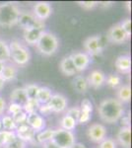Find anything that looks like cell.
<instances>
[{
	"label": "cell",
	"mask_w": 132,
	"mask_h": 148,
	"mask_svg": "<svg viewBox=\"0 0 132 148\" xmlns=\"http://www.w3.org/2000/svg\"><path fill=\"white\" fill-rule=\"evenodd\" d=\"M99 116L103 121L107 123H116L123 116V107L116 99L109 98L101 102L99 108Z\"/></svg>",
	"instance_id": "6da1fadb"
},
{
	"label": "cell",
	"mask_w": 132,
	"mask_h": 148,
	"mask_svg": "<svg viewBox=\"0 0 132 148\" xmlns=\"http://www.w3.org/2000/svg\"><path fill=\"white\" fill-rule=\"evenodd\" d=\"M21 11L14 3L0 4V26L1 27H12L19 22Z\"/></svg>",
	"instance_id": "7a4b0ae2"
},
{
	"label": "cell",
	"mask_w": 132,
	"mask_h": 148,
	"mask_svg": "<svg viewBox=\"0 0 132 148\" xmlns=\"http://www.w3.org/2000/svg\"><path fill=\"white\" fill-rule=\"evenodd\" d=\"M37 49L40 54L45 56H50L56 52L58 49V39L49 32H42L39 40L37 42Z\"/></svg>",
	"instance_id": "3957f363"
},
{
	"label": "cell",
	"mask_w": 132,
	"mask_h": 148,
	"mask_svg": "<svg viewBox=\"0 0 132 148\" xmlns=\"http://www.w3.org/2000/svg\"><path fill=\"white\" fill-rule=\"evenodd\" d=\"M9 49H10V57L19 66L26 65L30 61V51L18 40H12L9 45Z\"/></svg>",
	"instance_id": "277c9868"
},
{
	"label": "cell",
	"mask_w": 132,
	"mask_h": 148,
	"mask_svg": "<svg viewBox=\"0 0 132 148\" xmlns=\"http://www.w3.org/2000/svg\"><path fill=\"white\" fill-rule=\"evenodd\" d=\"M51 142L60 148H71L76 143V138L72 131L59 128L54 130Z\"/></svg>",
	"instance_id": "5b68a950"
},
{
	"label": "cell",
	"mask_w": 132,
	"mask_h": 148,
	"mask_svg": "<svg viewBox=\"0 0 132 148\" xmlns=\"http://www.w3.org/2000/svg\"><path fill=\"white\" fill-rule=\"evenodd\" d=\"M18 24H20V26L24 30H26V29H40V30H44V23L36 18L34 16V14L30 13H21Z\"/></svg>",
	"instance_id": "8992f818"
},
{
	"label": "cell",
	"mask_w": 132,
	"mask_h": 148,
	"mask_svg": "<svg viewBox=\"0 0 132 148\" xmlns=\"http://www.w3.org/2000/svg\"><path fill=\"white\" fill-rule=\"evenodd\" d=\"M84 49L89 56H97L102 51V42L99 36H92L87 38L83 42Z\"/></svg>",
	"instance_id": "52a82bcc"
},
{
	"label": "cell",
	"mask_w": 132,
	"mask_h": 148,
	"mask_svg": "<svg viewBox=\"0 0 132 148\" xmlns=\"http://www.w3.org/2000/svg\"><path fill=\"white\" fill-rule=\"evenodd\" d=\"M129 38L127 37L120 24H116L111 28H109L107 32V40L112 44H122L126 42Z\"/></svg>",
	"instance_id": "ba28073f"
},
{
	"label": "cell",
	"mask_w": 132,
	"mask_h": 148,
	"mask_svg": "<svg viewBox=\"0 0 132 148\" xmlns=\"http://www.w3.org/2000/svg\"><path fill=\"white\" fill-rule=\"evenodd\" d=\"M105 134H107V130L103 125L101 123H93L89 126L87 135L95 143H100L101 141L105 138Z\"/></svg>",
	"instance_id": "9c48e42d"
},
{
	"label": "cell",
	"mask_w": 132,
	"mask_h": 148,
	"mask_svg": "<svg viewBox=\"0 0 132 148\" xmlns=\"http://www.w3.org/2000/svg\"><path fill=\"white\" fill-rule=\"evenodd\" d=\"M51 13L52 8L49 2L40 1L37 2L34 6V16L37 19H39L40 21H42V22L47 20V18H49Z\"/></svg>",
	"instance_id": "30bf717a"
},
{
	"label": "cell",
	"mask_w": 132,
	"mask_h": 148,
	"mask_svg": "<svg viewBox=\"0 0 132 148\" xmlns=\"http://www.w3.org/2000/svg\"><path fill=\"white\" fill-rule=\"evenodd\" d=\"M79 108H80V114H79L77 123L85 125L92 118L93 104L89 99H83Z\"/></svg>",
	"instance_id": "8fae6325"
},
{
	"label": "cell",
	"mask_w": 132,
	"mask_h": 148,
	"mask_svg": "<svg viewBox=\"0 0 132 148\" xmlns=\"http://www.w3.org/2000/svg\"><path fill=\"white\" fill-rule=\"evenodd\" d=\"M74 65H75L76 71L77 72H82L86 70L90 64V56L86 52H74L70 56Z\"/></svg>",
	"instance_id": "7c38bea8"
},
{
	"label": "cell",
	"mask_w": 132,
	"mask_h": 148,
	"mask_svg": "<svg viewBox=\"0 0 132 148\" xmlns=\"http://www.w3.org/2000/svg\"><path fill=\"white\" fill-rule=\"evenodd\" d=\"M47 104H49L51 112L62 113L67 108V99L61 94H54L51 96Z\"/></svg>",
	"instance_id": "4fadbf2b"
},
{
	"label": "cell",
	"mask_w": 132,
	"mask_h": 148,
	"mask_svg": "<svg viewBox=\"0 0 132 148\" xmlns=\"http://www.w3.org/2000/svg\"><path fill=\"white\" fill-rule=\"evenodd\" d=\"M27 125L33 128L35 132H40L45 127V121L44 116H40L39 113L29 114L27 116Z\"/></svg>",
	"instance_id": "5bb4252c"
},
{
	"label": "cell",
	"mask_w": 132,
	"mask_h": 148,
	"mask_svg": "<svg viewBox=\"0 0 132 148\" xmlns=\"http://www.w3.org/2000/svg\"><path fill=\"white\" fill-rule=\"evenodd\" d=\"M35 131L31 128L27 123L18 125L16 128V136L18 139L22 140L23 142H31L35 139Z\"/></svg>",
	"instance_id": "9a60e30c"
},
{
	"label": "cell",
	"mask_w": 132,
	"mask_h": 148,
	"mask_svg": "<svg viewBox=\"0 0 132 148\" xmlns=\"http://www.w3.org/2000/svg\"><path fill=\"white\" fill-rule=\"evenodd\" d=\"M87 81L90 87L99 89L105 83V74L101 70H94L89 74Z\"/></svg>",
	"instance_id": "2e32d148"
},
{
	"label": "cell",
	"mask_w": 132,
	"mask_h": 148,
	"mask_svg": "<svg viewBox=\"0 0 132 148\" xmlns=\"http://www.w3.org/2000/svg\"><path fill=\"white\" fill-rule=\"evenodd\" d=\"M116 139L123 148L131 147V128L130 126H122L118 130Z\"/></svg>",
	"instance_id": "e0dca14e"
},
{
	"label": "cell",
	"mask_w": 132,
	"mask_h": 148,
	"mask_svg": "<svg viewBox=\"0 0 132 148\" xmlns=\"http://www.w3.org/2000/svg\"><path fill=\"white\" fill-rule=\"evenodd\" d=\"M59 69H60L61 73L64 74L65 76H72L77 73L75 65H74L70 56H65L61 59L60 63H59Z\"/></svg>",
	"instance_id": "ac0fdd59"
},
{
	"label": "cell",
	"mask_w": 132,
	"mask_h": 148,
	"mask_svg": "<svg viewBox=\"0 0 132 148\" xmlns=\"http://www.w3.org/2000/svg\"><path fill=\"white\" fill-rule=\"evenodd\" d=\"M116 68L118 72L128 74L131 71V58L129 56H120L116 60Z\"/></svg>",
	"instance_id": "d6986e66"
},
{
	"label": "cell",
	"mask_w": 132,
	"mask_h": 148,
	"mask_svg": "<svg viewBox=\"0 0 132 148\" xmlns=\"http://www.w3.org/2000/svg\"><path fill=\"white\" fill-rule=\"evenodd\" d=\"M44 30L40 29H26L24 30V40L28 45H37Z\"/></svg>",
	"instance_id": "ffe728a7"
},
{
	"label": "cell",
	"mask_w": 132,
	"mask_h": 148,
	"mask_svg": "<svg viewBox=\"0 0 132 148\" xmlns=\"http://www.w3.org/2000/svg\"><path fill=\"white\" fill-rule=\"evenodd\" d=\"M28 101V97L24 88H15L10 94V103H15L20 106H24Z\"/></svg>",
	"instance_id": "44dd1931"
},
{
	"label": "cell",
	"mask_w": 132,
	"mask_h": 148,
	"mask_svg": "<svg viewBox=\"0 0 132 148\" xmlns=\"http://www.w3.org/2000/svg\"><path fill=\"white\" fill-rule=\"evenodd\" d=\"M72 85H73V88L76 92L79 93V94H85L87 93L88 89H89V83L87 81V78H85L84 76H76L74 78V80L72 81Z\"/></svg>",
	"instance_id": "7402d4cb"
},
{
	"label": "cell",
	"mask_w": 132,
	"mask_h": 148,
	"mask_svg": "<svg viewBox=\"0 0 132 148\" xmlns=\"http://www.w3.org/2000/svg\"><path fill=\"white\" fill-rule=\"evenodd\" d=\"M17 74H18V70L14 65L12 64H5L3 69H2V72L0 74V78L4 81H12L17 77Z\"/></svg>",
	"instance_id": "603a6c76"
},
{
	"label": "cell",
	"mask_w": 132,
	"mask_h": 148,
	"mask_svg": "<svg viewBox=\"0 0 132 148\" xmlns=\"http://www.w3.org/2000/svg\"><path fill=\"white\" fill-rule=\"evenodd\" d=\"M116 98L117 101L122 103H128L130 102L131 99V88L129 85H122L119 86L116 92Z\"/></svg>",
	"instance_id": "cb8c5ba5"
},
{
	"label": "cell",
	"mask_w": 132,
	"mask_h": 148,
	"mask_svg": "<svg viewBox=\"0 0 132 148\" xmlns=\"http://www.w3.org/2000/svg\"><path fill=\"white\" fill-rule=\"evenodd\" d=\"M52 96L51 90L47 87H40L37 95V101L40 104H47Z\"/></svg>",
	"instance_id": "d4e9b609"
},
{
	"label": "cell",
	"mask_w": 132,
	"mask_h": 148,
	"mask_svg": "<svg viewBox=\"0 0 132 148\" xmlns=\"http://www.w3.org/2000/svg\"><path fill=\"white\" fill-rule=\"evenodd\" d=\"M10 49L9 45H7L5 40L0 39V62L5 63L6 61L10 60Z\"/></svg>",
	"instance_id": "484cf974"
},
{
	"label": "cell",
	"mask_w": 132,
	"mask_h": 148,
	"mask_svg": "<svg viewBox=\"0 0 132 148\" xmlns=\"http://www.w3.org/2000/svg\"><path fill=\"white\" fill-rule=\"evenodd\" d=\"M60 125H61L62 130L72 131L74 128L76 127V125H77V121L74 120L73 118H71L70 116H67V114H65V116L61 119Z\"/></svg>",
	"instance_id": "4316f807"
},
{
	"label": "cell",
	"mask_w": 132,
	"mask_h": 148,
	"mask_svg": "<svg viewBox=\"0 0 132 148\" xmlns=\"http://www.w3.org/2000/svg\"><path fill=\"white\" fill-rule=\"evenodd\" d=\"M16 138H17V136L14 131L0 130V143L2 144V146L13 142Z\"/></svg>",
	"instance_id": "83f0119b"
},
{
	"label": "cell",
	"mask_w": 132,
	"mask_h": 148,
	"mask_svg": "<svg viewBox=\"0 0 132 148\" xmlns=\"http://www.w3.org/2000/svg\"><path fill=\"white\" fill-rule=\"evenodd\" d=\"M39 107H40V103L37 101V99H28L26 104L23 106V111L27 114L38 113Z\"/></svg>",
	"instance_id": "f1b7e54d"
},
{
	"label": "cell",
	"mask_w": 132,
	"mask_h": 148,
	"mask_svg": "<svg viewBox=\"0 0 132 148\" xmlns=\"http://www.w3.org/2000/svg\"><path fill=\"white\" fill-rule=\"evenodd\" d=\"M1 125H2V127L4 128L5 130H8V131H14L17 128V125L14 121L13 118L9 114H6V116H3L1 119Z\"/></svg>",
	"instance_id": "f546056e"
},
{
	"label": "cell",
	"mask_w": 132,
	"mask_h": 148,
	"mask_svg": "<svg viewBox=\"0 0 132 148\" xmlns=\"http://www.w3.org/2000/svg\"><path fill=\"white\" fill-rule=\"evenodd\" d=\"M54 130H50V128H47V130H42L40 132H39V134L37 135V140L39 143H44L51 141V138L53 136Z\"/></svg>",
	"instance_id": "4dcf8cb0"
},
{
	"label": "cell",
	"mask_w": 132,
	"mask_h": 148,
	"mask_svg": "<svg viewBox=\"0 0 132 148\" xmlns=\"http://www.w3.org/2000/svg\"><path fill=\"white\" fill-rule=\"evenodd\" d=\"M105 83L110 88H117L121 84V78L117 74H109L107 77H105Z\"/></svg>",
	"instance_id": "1f68e13d"
},
{
	"label": "cell",
	"mask_w": 132,
	"mask_h": 148,
	"mask_svg": "<svg viewBox=\"0 0 132 148\" xmlns=\"http://www.w3.org/2000/svg\"><path fill=\"white\" fill-rule=\"evenodd\" d=\"M23 88L25 90L28 99H37V95L40 86H38L37 84H28Z\"/></svg>",
	"instance_id": "d6a6232c"
},
{
	"label": "cell",
	"mask_w": 132,
	"mask_h": 148,
	"mask_svg": "<svg viewBox=\"0 0 132 148\" xmlns=\"http://www.w3.org/2000/svg\"><path fill=\"white\" fill-rule=\"evenodd\" d=\"M27 116L28 114L25 113L24 111L20 112L19 114H15V116H13L12 118H13L14 121H15V123L17 125H24V123H27Z\"/></svg>",
	"instance_id": "836d02e7"
},
{
	"label": "cell",
	"mask_w": 132,
	"mask_h": 148,
	"mask_svg": "<svg viewBox=\"0 0 132 148\" xmlns=\"http://www.w3.org/2000/svg\"><path fill=\"white\" fill-rule=\"evenodd\" d=\"M22 111H23V107L20 106V105L15 104V103H10V104H9L8 113H9V114H11V116H15V114H19Z\"/></svg>",
	"instance_id": "e575fe53"
},
{
	"label": "cell",
	"mask_w": 132,
	"mask_h": 148,
	"mask_svg": "<svg viewBox=\"0 0 132 148\" xmlns=\"http://www.w3.org/2000/svg\"><path fill=\"white\" fill-rule=\"evenodd\" d=\"M100 148H116V142L111 138H105L100 142Z\"/></svg>",
	"instance_id": "d590c367"
},
{
	"label": "cell",
	"mask_w": 132,
	"mask_h": 148,
	"mask_svg": "<svg viewBox=\"0 0 132 148\" xmlns=\"http://www.w3.org/2000/svg\"><path fill=\"white\" fill-rule=\"evenodd\" d=\"M120 26L121 28L123 29V31L125 32L126 36L128 38L131 37V20L129 18L125 19L123 22L120 23Z\"/></svg>",
	"instance_id": "8d00e7d4"
},
{
	"label": "cell",
	"mask_w": 132,
	"mask_h": 148,
	"mask_svg": "<svg viewBox=\"0 0 132 148\" xmlns=\"http://www.w3.org/2000/svg\"><path fill=\"white\" fill-rule=\"evenodd\" d=\"M77 3L79 6L82 7L85 10H91V9H94L98 5L97 1H78Z\"/></svg>",
	"instance_id": "74e56055"
},
{
	"label": "cell",
	"mask_w": 132,
	"mask_h": 148,
	"mask_svg": "<svg viewBox=\"0 0 132 148\" xmlns=\"http://www.w3.org/2000/svg\"><path fill=\"white\" fill-rule=\"evenodd\" d=\"M4 148H26V143L23 142L22 140L16 138L13 142L9 143V144H6L3 146Z\"/></svg>",
	"instance_id": "f35d334b"
},
{
	"label": "cell",
	"mask_w": 132,
	"mask_h": 148,
	"mask_svg": "<svg viewBox=\"0 0 132 148\" xmlns=\"http://www.w3.org/2000/svg\"><path fill=\"white\" fill-rule=\"evenodd\" d=\"M66 114L67 116H70L71 118H73L74 120L77 121L78 118H79V114H80V108H79V107H73V108L68 109L67 110Z\"/></svg>",
	"instance_id": "ab89813d"
},
{
	"label": "cell",
	"mask_w": 132,
	"mask_h": 148,
	"mask_svg": "<svg viewBox=\"0 0 132 148\" xmlns=\"http://www.w3.org/2000/svg\"><path fill=\"white\" fill-rule=\"evenodd\" d=\"M38 112L40 114V116H49V114H51V110H50L49 104H40V107H39V110Z\"/></svg>",
	"instance_id": "60d3db41"
},
{
	"label": "cell",
	"mask_w": 132,
	"mask_h": 148,
	"mask_svg": "<svg viewBox=\"0 0 132 148\" xmlns=\"http://www.w3.org/2000/svg\"><path fill=\"white\" fill-rule=\"evenodd\" d=\"M6 107L7 106H6L5 100H4L1 96H0V116H1V114H3V113L5 112Z\"/></svg>",
	"instance_id": "b9f144b4"
},
{
	"label": "cell",
	"mask_w": 132,
	"mask_h": 148,
	"mask_svg": "<svg viewBox=\"0 0 132 148\" xmlns=\"http://www.w3.org/2000/svg\"><path fill=\"white\" fill-rule=\"evenodd\" d=\"M44 148H60V147H58L57 145H55L53 142L49 141V142L44 143Z\"/></svg>",
	"instance_id": "7bdbcfd3"
},
{
	"label": "cell",
	"mask_w": 132,
	"mask_h": 148,
	"mask_svg": "<svg viewBox=\"0 0 132 148\" xmlns=\"http://www.w3.org/2000/svg\"><path fill=\"white\" fill-rule=\"evenodd\" d=\"M112 2H98V5L100 6H110Z\"/></svg>",
	"instance_id": "ee69618b"
},
{
	"label": "cell",
	"mask_w": 132,
	"mask_h": 148,
	"mask_svg": "<svg viewBox=\"0 0 132 148\" xmlns=\"http://www.w3.org/2000/svg\"><path fill=\"white\" fill-rule=\"evenodd\" d=\"M71 148H86V147L83 144H81V143H75Z\"/></svg>",
	"instance_id": "f6af8a7d"
},
{
	"label": "cell",
	"mask_w": 132,
	"mask_h": 148,
	"mask_svg": "<svg viewBox=\"0 0 132 148\" xmlns=\"http://www.w3.org/2000/svg\"><path fill=\"white\" fill-rule=\"evenodd\" d=\"M4 84H5V82H4L3 80L0 78V91H1L2 89H3V87H4Z\"/></svg>",
	"instance_id": "bcb514c9"
},
{
	"label": "cell",
	"mask_w": 132,
	"mask_h": 148,
	"mask_svg": "<svg viewBox=\"0 0 132 148\" xmlns=\"http://www.w3.org/2000/svg\"><path fill=\"white\" fill-rule=\"evenodd\" d=\"M4 65H5V63H2V62H0V74H1V72H2V69H3Z\"/></svg>",
	"instance_id": "7dc6e473"
},
{
	"label": "cell",
	"mask_w": 132,
	"mask_h": 148,
	"mask_svg": "<svg viewBox=\"0 0 132 148\" xmlns=\"http://www.w3.org/2000/svg\"><path fill=\"white\" fill-rule=\"evenodd\" d=\"M1 128H2V125H1V120H0V130H1Z\"/></svg>",
	"instance_id": "c3c4849f"
},
{
	"label": "cell",
	"mask_w": 132,
	"mask_h": 148,
	"mask_svg": "<svg viewBox=\"0 0 132 148\" xmlns=\"http://www.w3.org/2000/svg\"><path fill=\"white\" fill-rule=\"evenodd\" d=\"M2 147V144H1V143H0V148H1Z\"/></svg>",
	"instance_id": "681fc988"
}]
</instances>
